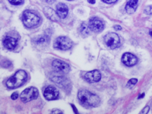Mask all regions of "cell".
<instances>
[{"label":"cell","instance_id":"1","mask_svg":"<svg viewBox=\"0 0 152 114\" xmlns=\"http://www.w3.org/2000/svg\"><path fill=\"white\" fill-rule=\"evenodd\" d=\"M78 98L80 102L88 107H97L100 102V98L95 94L87 90H82L78 93Z\"/></svg>","mask_w":152,"mask_h":114},{"label":"cell","instance_id":"2","mask_svg":"<svg viewBox=\"0 0 152 114\" xmlns=\"http://www.w3.org/2000/svg\"><path fill=\"white\" fill-rule=\"evenodd\" d=\"M26 80L27 73L24 70H19L7 80L6 85L9 88H16L23 84Z\"/></svg>","mask_w":152,"mask_h":114},{"label":"cell","instance_id":"3","mask_svg":"<svg viewBox=\"0 0 152 114\" xmlns=\"http://www.w3.org/2000/svg\"><path fill=\"white\" fill-rule=\"evenodd\" d=\"M22 20L24 25L27 28H33L37 26L40 21V18L35 13L26 10L22 15Z\"/></svg>","mask_w":152,"mask_h":114},{"label":"cell","instance_id":"4","mask_svg":"<svg viewBox=\"0 0 152 114\" xmlns=\"http://www.w3.org/2000/svg\"><path fill=\"white\" fill-rule=\"evenodd\" d=\"M39 96L38 90L34 87H30L23 90L20 94V99L24 103L36 99Z\"/></svg>","mask_w":152,"mask_h":114},{"label":"cell","instance_id":"5","mask_svg":"<svg viewBox=\"0 0 152 114\" xmlns=\"http://www.w3.org/2000/svg\"><path fill=\"white\" fill-rule=\"evenodd\" d=\"M72 46V40L66 36H59L54 41L53 46L55 48L60 50H67Z\"/></svg>","mask_w":152,"mask_h":114},{"label":"cell","instance_id":"6","mask_svg":"<svg viewBox=\"0 0 152 114\" xmlns=\"http://www.w3.org/2000/svg\"><path fill=\"white\" fill-rule=\"evenodd\" d=\"M104 41L106 46L112 49L118 48L120 44L118 35L115 33H109L104 37Z\"/></svg>","mask_w":152,"mask_h":114},{"label":"cell","instance_id":"7","mask_svg":"<svg viewBox=\"0 0 152 114\" xmlns=\"http://www.w3.org/2000/svg\"><path fill=\"white\" fill-rule=\"evenodd\" d=\"M52 65L53 69L58 73L67 74L70 70L69 65L59 59H55L52 62Z\"/></svg>","mask_w":152,"mask_h":114},{"label":"cell","instance_id":"8","mask_svg":"<svg viewBox=\"0 0 152 114\" xmlns=\"http://www.w3.org/2000/svg\"><path fill=\"white\" fill-rule=\"evenodd\" d=\"M88 25L90 30L95 33L102 31L103 30L104 26L103 21L97 17H93L90 18Z\"/></svg>","mask_w":152,"mask_h":114},{"label":"cell","instance_id":"9","mask_svg":"<svg viewBox=\"0 0 152 114\" xmlns=\"http://www.w3.org/2000/svg\"><path fill=\"white\" fill-rule=\"evenodd\" d=\"M84 79L90 83L98 82L101 79V74L99 70L94 69L87 72L84 75Z\"/></svg>","mask_w":152,"mask_h":114},{"label":"cell","instance_id":"10","mask_svg":"<svg viewBox=\"0 0 152 114\" xmlns=\"http://www.w3.org/2000/svg\"><path fill=\"white\" fill-rule=\"evenodd\" d=\"M45 98L48 100H53L56 99L59 96V91L55 87H47L43 93Z\"/></svg>","mask_w":152,"mask_h":114},{"label":"cell","instance_id":"11","mask_svg":"<svg viewBox=\"0 0 152 114\" xmlns=\"http://www.w3.org/2000/svg\"><path fill=\"white\" fill-rule=\"evenodd\" d=\"M121 60L123 64L127 66H134L138 62L137 58L134 55L129 52L125 53L122 55Z\"/></svg>","mask_w":152,"mask_h":114},{"label":"cell","instance_id":"12","mask_svg":"<svg viewBox=\"0 0 152 114\" xmlns=\"http://www.w3.org/2000/svg\"><path fill=\"white\" fill-rule=\"evenodd\" d=\"M4 46L8 49H14L17 45V40L11 36H7L3 40Z\"/></svg>","mask_w":152,"mask_h":114},{"label":"cell","instance_id":"13","mask_svg":"<svg viewBox=\"0 0 152 114\" xmlns=\"http://www.w3.org/2000/svg\"><path fill=\"white\" fill-rule=\"evenodd\" d=\"M56 12L59 18H65L68 12V7L64 3H59L56 6Z\"/></svg>","mask_w":152,"mask_h":114},{"label":"cell","instance_id":"14","mask_svg":"<svg viewBox=\"0 0 152 114\" xmlns=\"http://www.w3.org/2000/svg\"><path fill=\"white\" fill-rule=\"evenodd\" d=\"M138 0H127L125 5L126 12L128 14H133L137 10Z\"/></svg>","mask_w":152,"mask_h":114},{"label":"cell","instance_id":"15","mask_svg":"<svg viewBox=\"0 0 152 114\" xmlns=\"http://www.w3.org/2000/svg\"><path fill=\"white\" fill-rule=\"evenodd\" d=\"M44 12L46 17L52 21H58L59 16L54 10L49 7H45L44 8Z\"/></svg>","mask_w":152,"mask_h":114},{"label":"cell","instance_id":"16","mask_svg":"<svg viewBox=\"0 0 152 114\" xmlns=\"http://www.w3.org/2000/svg\"><path fill=\"white\" fill-rule=\"evenodd\" d=\"M90 29L88 27V25H87L85 23H84L81 24V27H80V31H81V33L83 36L88 35L90 32Z\"/></svg>","mask_w":152,"mask_h":114},{"label":"cell","instance_id":"17","mask_svg":"<svg viewBox=\"0 0 152 114\" xmlns=\"http://www.w3.org/2000/svg\"><path fill=\"white\" fill-rule=\"evenodd\" d=\"M137 79L136 78H132L131 80H129V81L127 83V87L129 88L132 87V86H134L137 83Z\"/></svg>","mask_w":152,"mask_h":114},{"label":"cell","instance_id":"18","mask_svg":"<svg viewBox=\"0 0 152 114\" xmlns=\"http://www.w3.org/2000/svg\"><path fill=\"white\" fill-rule=\"evenodd\" d=\"M144 13L147 15L152 14V5H148L144 8Z\"/></svg>","mask_w":152,"mask_h":114},{"label":"cell","instance_id":"19","mask_svg":"<svg viewBox=\"0 0 152 114\" xmlns=\"http://www.w3.org/2000/svg\"><path fill=\"white\" fill-rule=\"evenodd\" d=\"M10 4L14 5H18L22 4L24 2V0H8Z\"/></svg>","mask_w":152,"mask_h":114},{"label":"cell","instance_id":"20","mask_svg":"<svg viewBox=\"0 0 152 114\" xmlns=\"http://www.w3.org/2000/svg\"><path fill=\"white\" fill-rule=\"evenodd\" d=\"M47 38H46L45 37H40L39 38H37L36 39V43H43L45 42H46V40Z\"/></svg>","mask_w":152,"mask_h":114},{"label":"cell","instance_id":"21","mask_svg":"<svg viewBox=\"0 0 152 114\" xmlns=\"http://www.w3.org/2000/svg\"><path fill=\"white\" fill-rule=\"evenodd\" d=\"M149 109H150V107H149V106H145V107L142 110V111L141 112V113H144V114H146V113H147L148 112Z\"/></svg>","mask_w":152,"mask_h":114},{"label":"cell","instance_id":"22","mask_svg":"<svg viewBox=\"0 0 152 114\" xmlns=\"http://www.w3.org/2000/svg\"><path fill=\"white\" fill-rule=\"evenodd\" d=\"M18 93H16V92H14V93H13L11 94V98L12 100H15V99H17L18 98Z\"/></svg>","mask_w":152,"mask_h":114},{"label":"cell","instance_id":"23","mask_svg":"<svg viewBox=\"0 0 152 114\" xmlns=\"http://www.w3.org/2000/svg\"><path fill=\"white\" fill-rule=\"evenodd\" d=\"M3 62H4L5 64V65H4L3 66L4 67H5V68H7V67H9L11 65V62L9 61H7V60H6L5 61H4Z\"/></svg>","mask_w":152,"mask_h":114},{"label":"cell","instance_id":"24","mask_svg":"<svg viewBox=\"0 0 152 114\" xmlns=\"http://www.w3.org/2000/svg\"><path fill=\"white\" fill-rule=\"evenodd\" d=\"M102 1L107 4H112L115 2L117 0H102Z\"/></svg>","mask_w":152,"mask_h":114},{"label":"cell","instance_id":"25","mask_svg":"<svg viewBox=\"0 0 152 114\" xmlns=\"http://www.w3.org/2000/svg\"><path fill=\"white\" fill-rule=\"evenodd\" d=\"M113 27H114V28H115L116 30H121L122 29V27H121L120 26H119V25H116V26H115Z\"/></svg>","mask_w":152,"mask_h":114},{"label":"cell","instance_id":"26","mask_svg":"<svg viewBox=\"0 0 152 114\" xmlns=\"http://www.w3.org/2000/svg\"><path fill=\"white\" fill-rule=\"evenodd\" d=\"M44 1H45L47 3H48V4H52V3H53L56 0H44Z\"/></svg>","mask_w":152,"mask_h":114},{"label":"cell","instance_id":"27","mask_svg":"<svg viewBox=\"0 0 152 114\" xmlns=\"http://www.w3.org/2000/svg\"><path fill=\"white\" fill-rule=\"evenodd\" d=\"M88 2L91 4H93L95 3V0H88Z\"/></svg>","mask_w":152,"mask_h":114},{"label":"cell","instance_id":"28","mask_svg":"<svg viewBox=\"0 0 152 114\" xmlns=\"http://www.w3.org/2000/svg\"><path fill=\"white\" fill-rule=\"evenodd\" d=\"M144 96V93L141 94H140V96L138 97V99H140V98H141V97H143Z\"/></svg>","mask_w":152,"mask_h":114},{"label":"cell","instance_id":"29","mask_svg":"<svg viewBox=\"0 0 152 114\" xmlns=\"http://www.w3.org/2000/svg\"><path fill=\"white\" fill-rule=\"evenodd\" d=\"M149 34H150V35L152 37V29H151V30H150V31H149Z\"/></svg>","mask_w":152,"mask_h":114},{"label":"cell","instance_id":"30","mask_svg":"<svg viewBox=\"0 0 152 114\" xmlns=\"http://www.w3.org/2000/svg\"><path fill=\"white\" fill-rule=\"evenodd\" d=\"M68 1H71V0H68Z\"/></svg>","mask_w":152,"mask_h":114}]
</instances>
